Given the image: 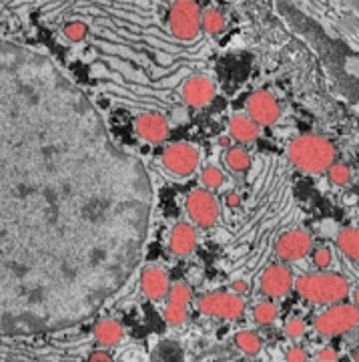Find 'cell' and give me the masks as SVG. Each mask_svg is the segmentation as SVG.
Instances as JSON below:
<instances>
[{
    "label": "cell",
    "instance_id": "cell-5",
    "mask_svg": "<svg viewBox=\"0 0 359 362\" xmlns=\"http://www.w3.org/2000/svg\"><path fill=\"white\" fill-rule=\"evenodd\" d=\"M317 334L325 338L339 337L359 326V308L353 304H334L315 318Z\"/></svg>",
    "mask_w": 359,
    "mask_h": 362
},
{
    "label": "cell",
    "instance_id": "cell-6",
    "mask_svg": "<svg viewBox=\"0 0 359 362\" xmlns=\"http://www.w3.org/2000/svg\"><path fill=\"white\" fill-rule=\"evenodd\" d=\"M197 306L201 314L221 320H239L247 308L243 298L233 292H211L201 298Z\"/></svg>",
    "mask_w": 359,
    "mask_h": 362
},
{
    "label": "cell",
    "instance_id": "cell-36",
    "mask_svg": "<svg viewBox=\"0 0 359 362\" xmlns=\"http://www.w3.org/2000/svg\"><path fill=\"white\" fill-rule=\"evenodd\" d=\"M353 302H355L353 306H358V308H359V286L355 288V292H353Z\"/></svg>",
    "mask_w": 359,
    "mask_h": 362
},
{
    "label": "cell",
    "instance_id": "cell-13",
    "mask_svg": "<svg viewBox=\"0 0 359 362\" xmlns=\"http://www.w3.org/2000/svg\"><path fill=\"white\" fill-rule=\"evenodd\" d=\"M135 131L137 135L141 137L142 141L153 143V145H159V143L167 141L169 137V121L161 113H141V115L135 119Z\"/></svg>",
    "mask_w": 359,
    "mask_h": 362
},
{
    "label": "cell",
    "instance_id": "cell-27",
    "mask_svg": "<svg viewBox=\"0 0 359 362\" xmlns=\"http://www.w3.org/2000/svg\"><path fill=\"white\" fill-rule=\"evenodd\" d=\"M327 177L334 185H347L351 180V171L346 163H334L331 168L327 169Z\"/></svg>",
    "mask_w": 359,
    "mask_h": 362
},
{
    "label": "cell",
    "instance_id": "cell-21",
    "mask_svg": "<svg viewBox=\"0 0 359 362\" xmlns=\"http://www.w3.org/2000/svg\"><path fill=\"white\" fill-rule=\"evenodd\" d=\"M201 30L209 35H221L225 30V16L217 8H207L201 13Z\"/></svg>",
    "mask_w": 359,
    "mask_h": 362
},
{
    "label": "cell",
    "instance_id": "cell-22",
    "mask_svg": "<svg viewBox=\"0 0 359 362\" xmlns=\"http://www.w3.org/2000/svg\"><path fill=\"white\" fill-rule=\"evenodd\" d=\"M279 318V308L273 304V302H259L255 308H253V320L261 326H269Z\"/></svg>",
    "mask_w": 359,
    "mask_h": 362
},
{
    "label": "cell",
    "instance_id": "cell-15",
    "mask_svg": "<svg viewBox=\"0 0 359 362\" xmlns=\"http://www.w3.org/2000/svg\"><path fill=\"white\" fill-rule=\"evenodd\" d=\"M141 288L142 294L153 300V302H159L163 298H167L169 288H171V282H169L167 272L159 266H149L145 268L141 274Z\"/></svg>",
    "mask_w": 359,
    "mask_h": 362
},
{
    "label": "cell",
    "instance_id": "cell-10",
    "mask_svg": "<svg viewBox=\"0 0 359 362\" xmlns=\"http://www.w3.org/2000/svg\"><path fill=\"white\" fill-rule=\"evenodd\" d=\"M313 250V240L308 232L303 230H289L283 232L277 242H275V254L279 256L281 262L289 264V262H299Z\"/></svg>",
    "mask_w": 359,
    "mask_h": 362
},
{
    "label": "cell",
    "instance_id": "cell-33",
    "mask_svg": "<svg viewBox=\"0 0 359 362\" xmlns=\"http://www.w3.org/2000/svg\"><path fill=\"white\" fill-rule=\"evenodd\" d=\"M89 362H113V358H111V354H109V352H104V350H97V352H92V354H90Z\"/></svg>",
    "mask_w": 359,
    "mask_h": 362
},
{
    "label": "cell",
    "instance_id": "cell-35",
    "mask_svg": "<svg viewBox=\"0 0 359 362\" xmlns=\"http://www.w3.org/2000/svg\"><path fill=\"white\" fill-rule=\"evenodd\" d=\"M351 358H353L355 362H359V344L355 346V349L351 350Z\"/></svg>",
    "mask_w": 359,
    "mask_h": 362
},
{
    "label": "cell",
    "instance_id": "cell-16",
    "mask_svg": "<svg viewBox=\"0 0 359 362\" xmlns=\"http://www.w3.org/2000/svg\"><path fill=\"white\" fill-rule=\"evenodd\" d=\"M227 127H229V137L239 143H253L259 137V129H261L253 119L241 113L233 115Z\"/></svg>",
    "mask_w": 359,
    "mask_h": 362
},
{
    "label": "cell",
    "instance_id": "cell-18",
    "mask_svg": "<svg viewBox=\"0 0 359 362\" xmlns=\"http://www.w3.org/2000/svg\"><path fill=\"white\" fill-rule=\"evenodd\" d=\"M337 247L347 258L359 262V230L358 228H346L337 233Z\"/></svg>",
    "mask_w": 359,
    "mask_h": 362
},
{
    "label": "cell",
    "instance_id": "cell-24",
    "mask_svg": "<svg viewBox=\"0 0 359 362\" xmlns=\"http://www.w3.org/2000/svg\"><path fill=\"white\" fill-rule=\"evenodd\" d=\"M169 302L171 304H179V306H189V300H191V288L185 284V282H177L169 288Z\"/></svg>",
    "mask_w": 359,
    "mask_h": 362
},
{
    "label": "cell",
    "instance_id": "cell-20",
    "mask_svg": "<svg viewBox=\"0 0 359 362\" xmlns=\"http://www.w3.org/2000/svg\"><path fill=\"white\" fill-rule=\"evenodd\" d=\"M235 344H237L239 350L245 352L247 356H257V354L261 352V346H263V342H261L259 334L253 332V330H241V332H237V337H235Z\"/></svg>",
    "mask_w": 359,
    "mask_h": 362
},
{
    "label": "cell",
    "instance_id": "cell-4",
    "mask_svg": "<svg viewBox=\"0 0 359 362\" xmlns=\"http://www.w3.org/2000/svg\"><path fill=\"white\" fill-rule=\"evenodd\" d=\"M201 8L195 0H177L169 11L171 35L179 40H195L201 33Z\"/></svg>",
    "mask_w": 359,
    "mask_h": 362
},
{
    "label": "cell",
    "instance_id": "cell-37",
    "mask_svg": "<svg viewBox=\"0 0 359 362\" xmlns=\"http://www.w3.org/2000/svg\"><path fill=\"white\" fill-rule=\"evenodd\" d=\"M219 143H221V145H225V147H229V139H227V137H223V139H219Z\"/></svg>",
    "mask_w": 359,
    "mask_h": 362
},
{
    "label": "cell",
    "instance_id": "cell-14",
    "mask_svg": "<svg viewBox=\"0 0 359 362\" xmlns=\"http://www.w3.org/2000/svg\"><path fill=\"white\" fill-rule=\"evenodd\" d=\"M197 247V230L189 221H179L173 226V230L169 232V250L179 256H191L193 250Z\"/></svg>",
    "mask_w": 359,
    "mask_h": 362
},
{
    "label": "cell",
    "instance_id": "cell-1",
    "mask_svg": "<svg viewBox=\"0 0 359 362\" xmlns=\"http://www.w3.org/2000/svg\"><path fill=\"white\" fill-rule=\"evenodd\" d=\"M141 157L49 54L0 40V337L89 320L141 266Z\"/></svg>",
    "mask_w": 359,
    "mask_h": 362
},
{
    "label": "cell",
    "instance_id": "cell-28",
    "mask_svg": "<svg viewBox=\"0 0 359 362\" xmlns=\"http://www.w3.org/2000/svg\"><path fill=\"white\" fill-rule=\"evenodd\" d=\"M285 332H287L289 338L297 340V338H301L305 334V322L301 318H289L287 324H285Z\"/></svg>",
    "mask_w": 359,
    "mask_h": 362
},
{
    "label": "cell",
    "instance_id": "cell-30",
    "mask_svg": "<svg viewBox=\"0 0 359 362\" xmlns=\"http://www.w3.org/2000/svg\"><path fill=\"white\" fill-rule=\"evenodd\" d=\"M285 358H287V362H308L309 354L303 346H293V349L287 350Z\"/></svg>",
    "mask_w": 359,
    "mask_h": 362
},
{
    "label": "cell",
    "instance_id": "cell-3",
    "mask_svg": "<svg viewBox=\"0 0 359 362\" xmlns=\"http://www.w3.org/2000/svg\"><path fill=\"white\" fill-rule=\"evenodd\" d=\"M293 288L297 294L311 304L334 306L349 294V284L341 274L335 272H311L299 276Z\"/></svg>",
    "mask_w": 359,
    "mask_h": 362
},
{
    "label": "cell",
    "instance_id": "cell-34",
    "mask_svg": "<svg viewBox=\"0 0 359 362\" xmlns=\"http://www.w3.org/2000/svg\"><path fill=\"white\" fill-rule=\"evenodd\" d=\"M225 202H227V206L229 207H237L241 204V197L235 194V192H231V194H227V199H225Z\"/></svg>",
    "mask_w": 359,
    "mask_h": 362
},
{
    "label": "cell",
    "instance_id": "cell-11",
    "mask_svg": "<svg viewBox=\"0 0 359 362\" xmlns=\"http://www.w3.org/2000/svg\"><path fill=\"white\" fill-rule=\"evenodd\" d=\"M293 274L285 264H275L261 274L259 288L267 298H283L287 296L293 288Z\"/></svg>",
    "mask_w": 359,
    "mask_h": 362
},
{
    "label": "cell",
    "instance_id": "cell-29",
    "mask_svg": "<svg viewBox=\"0 0 359 362\" xmlns=\"http://www.w3.org/2000/svg\"><path fill=\"white\" fill-rule=\"evenodd\" d=\"M313 264H315L320 270L329 268V266H331V252H329L327 247H317V250L313 252Z\"/></svg>",
    "mask_w": 359,
    "mask_h": 362
},
{
    "label": "cell",
    "instance_id": "cell-12",
    "mask_svg": "<svg viewBox=\"0 0 359 362\" xmlns=\"http://www.w3.org/2000/svg\"><path fill=\"white\" fill-rule=\"evenodd\" d=\"M181 97L189 107H205L215 99V83L205 75H193L183 83Z\"/></svg>",
    "mask_w": 359,
    "mask_h": 362
},
{
    "label": "cell",
    "instance_id": "cell-7",
    "mask_svg": "<svg viewBox=\"0 0 359 362\" xmlns=\"http://www.w3.org/2000/svg\"><path fill=\"white\" fill-rule=\"evenodd\" d=\"M199 149L193 143H169L161 156L163 168L177 177H189L199 168Z\"/></svg>",
    "mask_w": 359,
    "mask_h": 362
},
{
    "label": "cell",
    "instance_id": "cell-32",
    "mask_svg": "<svg viewBox=\"0 0 359 362\" xmlns=\"http://www.w3.org/2000/svg\"><path fill=\"white\" fill-rule=\"evenodd\" d=\"M231 290L233 294H237V296H243V294H247L249 292V284L245 282V280H235L231 284Z\"/></svg>",
    "mask_w": 359,
    "mask_h": 362
},
{
    "label": "cell",
    "instance_id": "cell-26",
    "mask_svg": "<svg viewBox=\"0 0 359 362\" xmlns=\"http://www.w3.org/2000/svg\"><path fill=\"white\" fill-rule=\"evenodd\" d=\"M165 322L169 326H181V324L187 320V306H179V304H171L167 302V306H165Z\"/></svg>",
    "mask_w": 359,
    "mask_h": 362
},
{
    "label": "cell",
    "instance_id": "cell-38",
    "mask_svg": "<svg viewBox=\"0 0 359 362\" xmlns=\"http://www.w3.org/2000/svg\"><path fill=\"white\" fill-rule=\"evenodd\" d=\"M173 2H177V0H173Z\"/></svg>",
    "mask_w": 359,
    "mask_h": 362
},
{
    "label": "cell",
    "instance_id": "cell-17",
    "mask_svg": "<svg viewBox=\"0 0 359 362\" xmlns=\"http://www.w3.org/2000/svg\"><path fill=\"white\" fill-rule=\"evenodd\" d=\"M95 340L104 346V349H111V346H116L121 340H123V326L113 320V318H103L99 322L95 324Z\"/></svg>",
    "mask_w": 359,
    "mask_h": 362
},
{
    "label": "cell",
    "instance_id": "cell-19",
    "mask_svg": "<svg viewBox=\"0 0 359 362\" xmlns=\"http://www.w3.org/2000/svg\"><path fill=\"white\" fill-rule=\"evenodd\" d=\"M225 163H227V168L229 169L241 173V171H247V169H249V165H251V157H249V153L245 151L243 147L233 145V147H227V151H225Z\"/></svg>",
    "mask_w": 359,
    "mask_h": 362
},
{
    "label": "cell",
    "instance_id": "cell-8",
    "mask_svg": "<svg viewBox=\"0 0 359 362\" xmlns=\"http://www.w3.org/2000/svg\"><path fill=\"white\" fill-rule=\"evenodd\" d=\"M185 209L189 214L193 223H197L199 228L209 230L219 221V202L213 195L211 189H195L189 194L187 202H185Z\"/></svg>",
    "mask_w": 359,
    "mask_h": 362
},
{
    "label": "cell",
    "instance_id": "cell-9",
    "mask_svg": "<svg viewBox=\"0 0 359 362\" xmlns=\"http://www.w3.org/2000/svg\"><path fill=\"white\" fill-rule=\"evenodd\" d=\"M247 117L253 119L259 127H271L279 121L281 107L269 90H255L245 101Z\"/></svg>",
    "mask_w": 359,
    "mask_h": 362
},
{
    "label": "cell",
    "instance_id": "cell-25",
    "mask_svg": "<svg viewBox=\"0 0 359 362\" xmlns=\"http://www.w3.org/2000/svg\"><path fill=\"white\" fill-rule=\"evenodd\" d=\"M63 35L71 40V42H80V40L87 39L89 26L85 25V23H80V21H73V23H66V25H64Z\"/></svg>",
    "mask_w": 359,
    "mask_h": 362
},
{
    "label": "cell",
    "instance_id": "cell-31",
    "mask_svg": "<svg viewBox=\"0 0 359 362\" xmlns=\"http://www.w3.org/2000/svg\"><path fill=\"white\" fill-rule=\"evenodd\" d=\"M317 361L320 362H337V352L334 349H323L317 354Z\"/></svg>",
    "mask_w": 359,
    "mask_h": 362
},
{
    "label": "cell",
    "instance_id": "cell-23",
    "mask_svg": "<svg viewBox=\"0 0 359 362\" xmlns=\"http://www.w3.org/2000/svg\"><path fill=\"white\" fill-rule=\"evenodd\" d=\"M201 183L205 189H217L225 183V173L221 171L215 165H207L203 171H201Z\"/></svg>",
    "mask_w": 359,
    "mask_h": 362
},
{
    "label": "cell",
    "instance_id": "cell-2",
    "mask_svg": "<svg viewBox=\"0 0 359 362\" xmlns=\"http://www.w3.org/2000/svg\"><path fill=\"white\" fill-rule=\"evenodd\" d=\"M287 157L297 169L317 175L331 168L337 159V149L327 137L321 135H299L287 147Z\"/></svg>",
    "mask_w": 359,
    "mask_h": 362
}]
</instances>
